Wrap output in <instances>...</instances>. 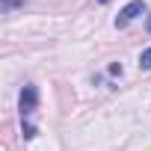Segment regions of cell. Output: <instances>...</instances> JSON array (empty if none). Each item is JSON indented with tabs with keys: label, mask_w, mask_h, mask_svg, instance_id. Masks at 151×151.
Returning <instances> with one entry per match:
<instances>
[{
	"label": "cell",
	"mask_w": 151,
	"mask_h": 151,
	"mask_svg": "<svg viewBox=\"0 0 151 151\" xmlns=\"http://www.w3.org/2000/svg\"><path fill=\"white\" fill-rule=\"evenodd\" d=\"M36 107H39V89H36L33 83H27V86L21 89V101H18V110H21V124H30L27 119L36 113Z\"/></svg>",
	"instance_id": "1"
},
{
	"label": "cell",
	"mask_w": 151,
	"mask_h": 151,
	"mask_svg": "<svg viewBox=\"0 0 151 151\" xmlns=\"http://www.w3.org/2000/svg\"><path fill=\"white\" fill-rule=\"evenodd\" d=\"M142 12H145V3H142V0H130V3L116 15V27H119V30H122V27H127V24H130L133 18H139Z\"/></svg>",
	"instance_id": "2"
},
{
	"label": "cell",
	"mask_w": 151,
	"mask_h": 151,
	"mask_svg": "<svg viewBox=\"0 0 151 151\" xmlns=\"http://www.w3.org/2000/svg\"><path fill=\"white\" fill-rule=\"evenodd\" d=\"M139 68H142V71H148V68H151V47H145V50H142V56H139Z\"/></svg>",
	"instance_id": "3"
},
{
	"label": "cell",
	"mask_w": 151,
	"mask_h": 151,
	"mask_svg": "<svg viewBox=\"0 0 151 151\" xmlns=\"http://www.w3.org/2000/svg\"><path fill=\"white\" fill-rule=\"evenodd\" d=\"M15 6H24V0H3V15H6L9 9H15Z\"/></svg>",
	"instance_id": "4"
},
{
	"label": "cell",
	"mask_w": 151,
	"mask_h": 151,
	"mask_svg": "<svg viewBox=\"0 0 151 151\" xmlns=\"http://www.w3.org/2000/svg\"><path fill=\"white\" fill-rule=\"evenodd\" d=\"M145 30H148V33H151V15H148V21H145Z\"/></svg>",
	"instance_id": "5"
},
{
	"label": "cell",
	"mask_w": 151,
	"mask_h": 151,
	"mask_svg": "<svg viewBox=\"0 0 151 151\" xmlns=\"http://www.w3.org/2000/svg\"><path fill=\"white\" fill-rule=\"evenodd\" d=\"M98 3H110V0H98Z\"/></svg>",
	"instance_id": "6"
}]
</instances>
